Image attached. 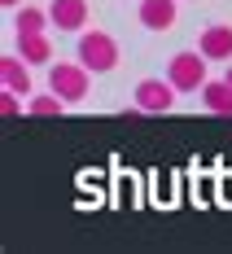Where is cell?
<instances>
[{
	"instance_id": "obj_12",
	"label": "cell",
	"mask_w": 232,
	"mask_h": 254,
	"mask_svg": "<svg viewBox=\"0 0 232 254\" xmlns=\"http://www.w3.org/2000/svg\"><path fill=\"white\" fill-rule=\"evenodd\" d=\"M66 110V101L53 92V97H31L26 101V114H35V119H53V114H61Z\"/></svg>"
},
{
	"instance_id": "obj_1",
	"label": "cell",
	"mask_w": 232,
	"mask_h": 254,
	"mask_svg": "<svg viewBox=\"0 0 232 254\" xmlns=\"http://www.w3.org/2000/svg\"><path fill=\"white\" fill-rule=\"evenodd\" d=\"M79 62H83L92 75L114 70V66H118V44H114V35H105V31H88V35H79Z\"/></svg>"
},
{
	"instance_id": "obj_9",
	"label": "cell",
	"mask_w": 232,
	"mask_h": 254,
	"mask_svg": "<svg viewBox=\"0 0 232 254\" xmlns=\"http://www.w3.org/2000/svg\"><path fill=\"white\" fill-rule=\"evenodd\" d=\"M202 101H206L210 114H232V83H228V79H206Z\"/></svg>"
},
{
	"instance_id": "obj_2",
	"label": "cell",
	"mask_w": 232,
	"mask_h": 254,
	"mask_svg": "<svg viewBox=\"0 0 232 254\" xmlns=\"http://www.w3.org/2000/svg\"><path fill=\"white\" fill-rule=\"evenodd\" d=\"M49 92H57L66 105H75V101H83L88 97V66L83 62H57L49 70Z\"/></svg>"
},
{
	"instance_id": "obj_7",
	"label": "cell",
	"mask_w": 232,
	"mask_h": 254,
	"mask_svg": "<svg viewBox=\"0 0 232 254\" xmlns=\"http://www.w3.org/2000/svg\"><path fill=\"white\" fill-rule=\"evenodd\" d=\"M202 53L210 62H232V26H206L202 31Z\"/></svg>"
},
{
	"instance_id": "obj_13",
	"label": "cell",
	"mask_w": 232,
	"mask_h": 254,
	"mask_svg": "<svg viewBox=\"0 0 232 254\" xmlns=\"http://www.w3.org/2000/svg\"><path fill=\"white\" fill-rule=\"evenodd\" d=\"M0 110H4V114L13 119V114L22 110V101H18V92H9V88H4V97H0Z\"/></svg>"
},
{
	"instance_id": "obj_3",
	"label": "cell",
	"mask_w": 232,
	"mask_h": 254,
	"mask_svg": "<svg viewBox=\"0 0 232 254\" xmlns=\"http://www.w3.org/2000/svg\"><path fill=\"white\" fill-rule=\"evenodd\" d=\"M206 53L197 57V53H175L171 57V66H167V79L175 83V92H202L206 88Z\"/></svg>"
},
{
	"instance_id": "obj_10",
	"label": "cell",
	"mask_w": 232,
	"mask_h": 254,
	"mask_svg": "<svg viewBox=\"0 0 232 254\" xmlns=\"http://www.w3.org/2000/svg\"><path fill=\"white\" fill-rule=\"evenodd\" d=\"M18 53H22L31 66H44V62L53 57V44H49L44 31H40V35H18Z\"/></svg>"
},
{
	"instance_id": "obj_6",
	"label": "cell",
	"mask_w": 232,
	"mask_h": 254,
	"mask_svg": "<svg viewBox=\"0 0 232 254\" xmlns=\"http://www.w3.org/2000/svg\"><path fill=\"white\" fill-rule=\"evenodd\" d=\"M31 62H26L22 53L18 57H0V83L9 88V92H18V97H26L31 92V70H26Z\"/></svg>"
},
{
	"instance_id": "obj_15",
	"label": "cell",
	"mask_w": 232,
	"mask_h": 254,
	"mask_svg": "<svg viewBox=\"0 0 232 254\" xmlns=\"http://www.w3.org/2000/svg\"><path fill=\"white\" fill-rule=\"evenodd\" d=\"M224 79H228V83H232V62H228V75H224Z\"/></svg>"
},
{
	"instance_id": "obj_14",
	"label": "cell",
	"mask_w": 232,
	"mask_h": 254,
	"mask_svg": "<svg viewBox=\"0 0 232 254\" xmlns=\"http://www.w3.org/2000/svg\"><path fill=\"white\" fill-rule=\"evenodd\" d=\"M0 4H4V9H13V4H18V0H0Z\"/></svg>"
},
{
	"instance_id": "obj_5",
	"label": "cell",
	"mask_w": 232,
	"mask_h": 254,
	"mask_svg": "<svg viewBox=\"0 0 232 254\" xmlns=\"http://www.w3.org/2000/svg\"><path fill=\"white\" fill-rule=\"evenodd\" d=\"M49 18H53L57 31H79V26L88 22V0H53Z\"/></svg>"
},
{
	"instance_id": "obj_11",
	"label": "cell",
	"mask_w": 232,
	"mask_h": 254,
	"mask_svg": "<svg viewBox=\"0 0 232 254\" xmlns=\"http://www.w3.org/2000/svg\"><path fill=\"white\" fill-rule=\"evenodd\" d=\"M53 18L49 9H40V4H22L18 9V35H40V31H49Z\"/></svg>"
},
{
	"instance_id": "obj_4",
	"label": "cell",
	"mask_w": 232,
	"mask_h": 254,
	"mask_svg": "<svg viewBox=\"0 0 232 254\" xmlns=\"http://www.w3.org/2000/svg\"><path fill=\"white\" fill-rule=\"evenodd\" d=\"M175 105V83L171 79H140L136 83V110L145 114H167Z\"/></svg>"
},
{
	"instance_id": "obj_8",
	"label": "cell",
	"mask_w": 232,
	"mask_h": 254,
	"mask_svg": "<svg viewBox=\"0 0 232 254\" xmlns=\"http://www.w3.org/2000/svg\"><path fill=\"white\" fill-rule=\"evenodd\" d=\"M140 22L149 31H171L175 26V0H140Z\"/></svg>"
}]
</instances>
